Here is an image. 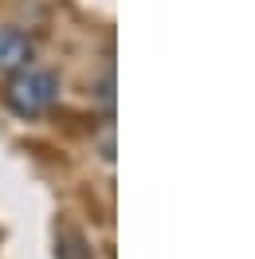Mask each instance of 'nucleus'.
Wrapping results in <instances>:
<instances>
[{"instance_id":"nucleus-1","label":"nucleus","mask_w":255,"mask_h":259,"mask_svg":"<svg viewBox=\"0 0 255 259\" xmlns=\"http://www.w3.org/2000/svg\"><path fill=\"white\" fill-rule=\"evenodd\" d=\"M59 98V79L55 71H44V67H24L8 79V91H4V102L12 106V114L20 118H39L48 114Z\"/></svg>"},{"instance_id":"nucleus-2","label":"nucleus","mask_w":255,"mask_h":259,"mask_svg":"<svg viewBox=\"0 0 255 259\" xmlns=\"http://www.w3.org/2000/svg\"><path fill=\"white\" fill-rule=\"evenodd\" d=\"M35 44L16 28H0V75H16L24 67H32Z\"/></svg>"},{"instance_id":"nucleus-3","label":"nucleus","mask_w":255,"mask_h":259,"mask_svg":"<svg viewBox=\"0 0 255 259\" xmlns=\"http://www.w3.org/2000/svg\"><path fill=\"white\" fill-rule=\"evenodd\" d=\"M55 259H95V251H91V243H87V236L79 228H59V236H55Z\"/></svg>"}]
</instances>
